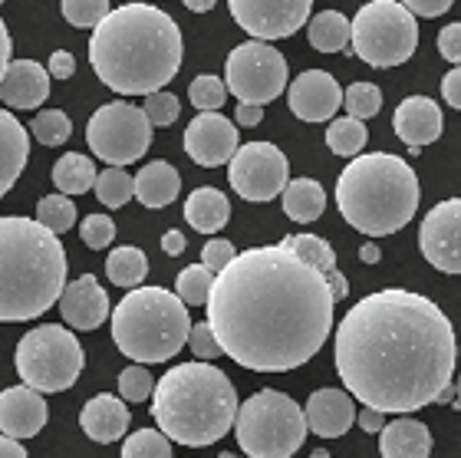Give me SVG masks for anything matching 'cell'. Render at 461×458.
Returning a JSON list of instances; mask_svg holds the SVG:
<instances>
[{
	"instance_id": "cell-1",
	"label": "cell",
	"mask_w": 461,
	"mask_h": 458,
	"mask_svg": "<svg viewBox=\"0 0 461 458\" xmlns=\"http://www.w3.org/2000/svg\"><path fill=\"white\" fill-rule=\"evenodd\" d=\"M327 274L284 244L240 251L214 277L208 326L244 370L287 372L320 353L333 330Z\"/></svg>"
},
{
	"instance_id": "cell-2",
	"label": "cell",
	"mask_w": 461,
	"mask_h": 458,
	"mask_svg": "<svg viewBox=\"0 0 461 458\" xmlns=\"http://www.w3.org/2000/svg\"><path fill=\"white\" fill-rule=\"evenodd\" d=\"M452 320L429 297L389 287L349 307L337 326L333 363L366 409L409 416L438 402L455 376Z\"/></svg>"
},
{
	"instance_id": "cell-3",
	"label": "cell",
	"mask_w": 461,
	"mask_h": 458,
	"mask_svg": "<svg viewBox=\"0 0 461 458\" xmlns=\"http://www.w3.org/2000/svg\"><path fill=\"white\" fill-rule=\"evenodd\" d=\"M182 30L152 4L115 7L89 37V63L99 83L122 96L162 93L182 69Z\"/></svg>"
},
{
	"instance_id": "cell-4",
	"label": "cell",
	"mask_w": 461,
	"mask_h": 458,
	"mask_svg": "<svg viewBox=\"0 0 461 458\" xmlns=\"http://www.w3.org/2000/svg\"><path fill=\"white\" fill-rule=\"evenodd\" d=\"M67 290V251L37 218H0V324L47 314Z\"/></svg>"
},
{
	"instance_id": "cell-5",
	"label": "cell",
	"mask_w": 461,
	"mask_h": 458,
	"mask_svg": "<svg viewBox=\"0 0 461 458\" xmlns=\"http://www.w3.org/2000/svg\"><path fill=\"white\" fill-rule=\"evenodd\" d=\"M238 389L212 363L172 366L152 392V419L168 442L204 449L224 439L238 419Z\"/></svg>"
},
{
	"instance_id": "cell-6",
	"label": "cell",
	"mask_w": 461,
	"mask_h": 458,
	"mask_svg": "<svg viewBox=\"0 0 461 458\" xmlns=\"http://www.w3.org/2000/svg\"><path fill=\"white\" fill-rule=\"evenodd\" d=\"M422 201L419 179L405 159L389 152L359 155L337 179V208L363 234L383 238L402 231Z\"/></svg>"
},
{
	"instance_id": "cell-7",
	"label": "cell",
	"mask_w": 461,
	"mask_h": 458,
	"mask_svg": "<svg viewBox=\"0 0 461 458\" xmlns=\"http://www.w3.org/2000/svg\"><path fill=\"white\" fill-rule=\"evenodd\" d=\"M113 340L122 356L135 360V366L165 363L178 356L188 334V307L165 287H139L115 304L113 310Z\"/></svg>"
},
{
	"instance_id": "cell-8",
	"label": "cell",
	"mask_w": 461,
	"mask_h": 458,
	"mask_svg": "<svg viewBox=\"0 0 461 458\" xmlns=\"http://www.w3.org/2000/svg\"><path fill=\"white\" fill-rule=\"evenodd\" d=\"M234 435L248 458H290L307 439V416L284 392L260 389L238 409Z\"/></svg>"
},
{
	"instance_id": "cell-9",
	"label": "cell",
	"mask_w": 461,
	"mask_h": 458,
	"mask_svg": "<svg viewBox=\"0 0 461 458\" xmlns=\"http://www.w3.org/2000/svg\"><path fill=\"white\" fill-rule=\"evenodd\" d=\"M14 363H17L20 382L27 389L50 396V392L69 389L79 380L86 356H83V344L73 330L59 324H43L20 336Z\"/></svg>"
},
{
	"instance_id": "cell-10",
	"label": "cell",
	"mask_w": 461,
	"mask_h": 458,
	"mask_svg": "<svg viewBox=\"0 0 461 458\" xmlns=\"http://www.w3.org/2000/svg\"><path fill=\"white\" fill-rule=\"evenodd\" d=\"M349 23H353L349 50L373 69L402 67L419 47L415 17L399 0H369Z\"/></svg>"
},
{
	"instance_id": "cell-11",
	"label": "cell",
	"mask_w": 461,
	"mask_h": 458,
	"mask_svg": "<svg viewBox=\"0 0 461 458\" xmlns=\"http://www.w3.org/2000/svg\"><path fill=\"white\" fill-rule=\"evenodd\" d=\"M86 145L93 149V155L109 162V169H125L149 152L152 123L142 113V105L115 99L93 113L86 125Z\"/></svg>"
},
{
	"instance_id": "cell-12",
	"label": "cell",
	"mask_w": 461,
	"mask_h": 458,
	"mask_svg": "<svg viewBox=\"0 0 461 458\" xmlns=\"http://www.w3.org/2000/svg\"><path fill=\"white\" fill-rule=\"evenodd\" d=\"M224 87L238 103L264 105L287 87V60L277 47L248 40L224 60Z\"/></svg>"
},
{
	"instance_id": "cell-13",
	"label": "cell",
	"mask_w": 461,
	"mask_h": 458,
	"mask_svg": "<svg viewBox=\"0 0 461 458\" xmlns=\"http://www.w3.org/2000/svg\"><path fill=\"white\" fill-rule=\"evenodd\" d=\"M228 179L240 198L270 201L290 185V162L274 142H248L228 162Z\"/></svg>"
},
{
	"instance_id": "cell-14",
	"label": "cell",
	"mask_w": 461,
	"mask_h": 458,
	"mask_svg": "<svg viewBox=\"0 0 461 458\" xmlns=\"http://www.w3.org/2000/svg\"><path fill=\"white\" fill-rule=\"evenodd\" d=\"M230 17L258 43L297 33L310 17V0H230Z\"/></svg>"
},
{
	"instance_id": "cell-15",
	"label": "cell",
	"mask_w": 461,
	"mask_h": 458,
	"mask_svg": "<svg viewBox=\"0 0 461 458\" xmlns=\"http://www.w3.org/2000/svg\"><path fill=\"white\" fill-rule=\"evenodd\" d=\"M419 248L432 268L461 274V198L438 201L422 218Z\"/></svg>"
},
{
	"instance_id": "cell-16",
	"label": "cell",
	"mask_w": 461,
	"mask_h": 458,
	"mask_svg": "<svg viewBox=\"0 0 461 458\" xmlns=\"http://www.w3.org/2000/svg\"><path fill=\"white\" fill-rule=\"evenodd\" d=\"M238 149V125L221 113H198L185 129V152L204 169H218V165L230 162Z\"/></svg>"
},
{
	"instance_id": "cell-17",
	"label": "cell",
	"mask_w": 461,
	"mask_h": 458,
	"mask_svg": "<svg viewBox=\"0 0 461 458\" xmlns=\"http://www.w3.org/2000/svg\"><path fill=\"white\" fill-rule=\"evenodd\" d=\"M287 105L303 123H333L343 105V89L327 69H307L290 83Z\"/></svg>"
},
{
	"instance_id": "cell-18",
	"label": "cell",
	"mask_w": 461,
	"mask_h": 458,
	"mask_svg": "<svg viewBox=\"0 0 461 458\" xmlns=\"http://www.w3.org/2000/svg\"><path fill=\"white\" fill-rule=\"evenodd\" d=\"M50 419V406L40 392L27 386H10L0 392V435L20 442L40 435Z\"/></svg>"
},
{
	"instance_id": "cell-19",
	"label": "cell",
	"mask_w": 461,
	"mask_h": 458,
	"mask_svg": "<svg viewBox=\"0 0 461 458\" xmlns=\"http://www.w3.org/2000/svg\"><path fill=\"white\" fill-rule=\"evenodd\" d=\"M57 307L73 330H99V324H106L109 316H113L109 297L99 287L96 274H79L73 284H67Z\"/></svg>"
},
{
	"instance_id": "cell-20",
	"label": "cell",
	"mask_w": 461,
	"mask_h": 458,
	"mask_svg": "<svg viewBox=\"0 0 461 458\" xmlns=\"http://www.w3.org/2000/svg\"><path fill=\"white\" fill-rule=\"evenodd\" d=\"M393 129L405 142V149L412 155H419L422 145L435 142V139L442 135L445 115H442V109H438V103L429 99V96H409V99H402V103L395 105Z\"/></svg>"
},
{
	"instance_id": "cell-21",
	"label": "cell",
	"mask_w": 461,
	"mask_h": 458,
	"mask_svg": "<svg viewBox=\"0 0 461 458\" xmlns=\"http://www.w3.org/2000/svg\"><path fill=\"white\" fill-rule=\"evenodd\" d=\"M50 96V73L37 60H10L0 79V103L10 109H37Z\"/></svg>"
},
{
	"instance_id": "cell-22",
	"label": "cell",
	"mask_w": 461,
	"mask_h": 458,
	"mask_svg": "<svg viewBox=\"0 0 461 458\" xmlns=\"http://www.w3.org/2000/svg\"><path fill=\"white\" fill-rule=\"evenodd\" d=\"M303 416H307V429L313 435H323V439H339L349 432V426L356 422V406L353 396L343 389H317L310 392L307 406H303Z\"/></svg>"
},
{
	"instance_id": "cell-23",
	"label": "cell",
	"mask_w": 461,
	"mask_h": 458,
	"mask_svg": "<svg viewBox=\"0 0 461 458\" xmlns=\"http://www.w3.org/2000/svg\"><path fill=\"white\" fill-rule=\"evenodd\" d=\"M129 422H132V412L125 409V402L119 396H109V392H99L93 399L83 406L79 412V426L86 432L93 442H119L129 429Z\"/></svg>"
},
{
	"instance_id": "cell-24",
	"label": "cell",
	"mask_w": 461,
	"mask_h": 458,
	"mask_svg": "<svg viewBox=\"0 0 461 458\" xmlns=\"http://www.w3.org/2000/svg\"><path fill=\"white\" fill-rule=\"evenodd\" d=\"M30 159V133L20 125L17 115L0 109V198L17 185L20 172Z\"/></svg>"
},
{
	"instance_id": "cell-25",
	"label": "cell",
	"mask_w": 461,
	"mask_h": 458,
	"mask_svg": "<svg viewBox=\"0 0 461 458\" xmlns=\"http://www.w3.org/2000/svg\"><path fill=\"white\" fill-rule=\"evenodd\" d=\"M379 452L383 458H429L432 432L425 422L399 416L395 422H385V429L379 432Z\"/></svg>"
},
{
	"instance_id": "cell-26",
	"label": "cell",
	"mask_w": 461,
	"mask_h": 458,
	"mask_svg": "<svg viewBox=\"0 0 461 458\" xmlns=\"http://www.w3.org/2000/svg\"><path fill=\"white\" fill-rule=\"evenodd\" d=\"M178 188H182V175L172 162H149L142 172L135 175V198L142 201L145 208H165L178 198Z\"/></svg>"
},
{
	"instance_id": "cell-27",
	"label": "cell",
	"mask_w": 461,
	"mask_h": 458,
	"mask_svg": "<svg viewBox=\"0 0 461 458\" xmlns=\"http://www.w3.org/2000/svg\"><path fill=\"white\" fill-rule=\"evenodd\" d=\"M185 221L202 234H218L230 221V201L218 188H194L185 201Z\"/></svg>"
},
{
	"instance_id": "cell-28",
	"label": "cell",
	"mask_w": 461,
	"mask_h": 458,
	"mask_svg": "<svg viewBox=\"0 0 461 458\" xmlns=\"http://www.w3.org/2000/svg\"><path fill=\"white\" fill-rule=\"evenodd\" d=\"M327 211V191L317 179H294L284 188V215L297 224H310Z\"/></svg>"
},
{
	"instance_id": "cell-29",
	"label": "cell",
	"mask_w": 461,
	"mask_h": 458,
	"mask_svg": "<svg viewBox=\"0 0 461 458\" xmlns=\"http://www.w3.org/2000/svg\"><path fill=\"white\" fill-rule=\"evenodd\" d=\"M349 37H353V23L339 10H323L310 20L307 40L320 53H343V50H349Z\"/></svg>"
},
{
	"instance_id": "cell-30",
	"label": "cell",
	"mask_w": 461,
	"mask_h": 458,
	"mask_svg": "<svg viewBox=\"0 0 461 458\" xmlns=\"http://www.w3.org/2000/svg\"><path fill=\"white\" fill-rule=\"evenodd\" d=\"M53 185L59 188V195H83V191L96 188V165L89 155L79 152L59 155L53 165Z\"/></svg>"
},
{
	"instance_id": "cell-31",
	"label": "cell",
	"mask_w": 461,
	"mask_h": 458,
	"mask_svg": "<svg viewBox=\"0 0 461 458\" xmlns=\"http://www.w3.org/2000/svg\"><path fill=\"white\" fill-rule=\"evenodd\" d=\"M149 274V258L142 254V248L135 244H122L115 248L106 261V277L115 287H129V290H139V284Z\"/></svg>"
},
{
	"instance_id": "cell-32",
	"label": "cell",
	"mask_w": 461,
	"mask_h": 458,
	"mask_svg": "<svg viewBox=\"0 0 461 458\" xmlns=\"http://www.w3.org/2000/svg\"><path fill=\"white\" fill-rule=\"evenodd\" d=\"M366 142H369V129H366V123H359V119H349V115H346V119H333V123L327 125L330 152L343 155V159H359Z\"/></svg>"
},
{
	"instance_id": "cell-33",
	"label": "cell",
	"mask_w": 461,
	"mask_h": 458,
	"mask_svg": "<svg viewBox=\"0 0 461 458\" xmlns=\"http://www.w3.org/2000/svg\"><path fill=\"white\" fill-rule=\"evenodd\" d=\"M280 244L287 251H294L297 258H303L307 264H313L317 270H323V274H330V270L337 268V251L330 248V241L317 238V234H287Z\"/></svg>"
},
{
	"instance_id": "cell-34",
	"label": "cell",
	"mask_w": 461,
	"mask_h": 458,
	"mask_svg": "<svg viewBox=\"0 0 461 458\" xmlns=\"http://www.w3.org/2000/svg\"><path fill=\"white\" fill-rule=\"evenodd\" d=\"M37 221L50 234H63L77 224V205L67 195H43L37 201Z\"/></svg>"
},
{
	"instance_id": "cell-35",
	"label": "cell",
	"mask_w": 461,
	"mask_h": 458,
	"mask_svg": "<svg viewBox=\"0 0 461 458\" xmlns=\"http://www.w3.org/2000/svg\"><path fill=\"white\" fill-rule=\"evenodd\" d=\"M178 290L175 297L182 300L185 307H204L208 304V297H212V287H214V274L204 264H192V268H185L178 274Z\"/></svg>"
},
{
	"instance_id": "cell-36",
	"label": "cell",
	"mask_w": 461,
	"mask_h": 458,
	"mask_svg": "<svg viewBox=\"0 0 461 458\" xmlns=\"http://www.w3.org/2000/svg\"><path fill=\"white\" fill-rule=\"evenodd\" d=\"M93 191L106 208H122L125 201L135 198V179L125 169H106V172L96 175V188Z\"/></svg>"
},
{
	"instance_id": "cell-37",
	"label": "cell",
	"mask_w": 461,
	"mask_h": 458,
	"mask_svg": "<svg viewBox=\"0 0 461 458\" xmlns=\"http://www.w3.org/2000/svg\"><path fill=\"white\" fill-rule=\"evenodd\" d=\"M30 133L37 135L40 145H63L73 135V123L63 109H43V113L33 115Z\"/></svg>"
},
{
	"instance_id": "cell-38",
	"label": "cell",
	"mask_w": 461,
	"mask_h": 458,
	"mask_svg": "<svg viewBox=\"0 0 461 458\" xmlns=\"http://www.w3.org/2000/svg\"><path fill=\"white\" fill-rule=\"evenodd\" d=\"M122 458H172V442L158 429H139L125 439Z\"/></svg>"
},
{
	"instance_id": "cell-39",
	"label": "cell",
	"mask_w": 461,
	"mask_h": 458,
	"mask_svg": "<svg viewBox=\"0 0 461 458\" xmlns=\"http://www.w3.org/2000/svg\"><path fill=\"white\" fill-rule=\"evenodd\" d=\"M343 105L349 109V119H373L379 109H383V93L375 83H353V87L343 93Z\"/></svg>"
},
{
	"instance_id": "cell-40",
	"label": "cell",
	"mask_w": 461,
	"mask_h": 458,
	"mask_svg": "<svg viewBox=\"0 0 461 458\" xmlns=\"http://www.w3.org/2000/svg\"><path fill=\"white\" fill-rule=\"evenodd\" d=\"M188 96H192V103L198 113H218L228 99V87H224V79L218 77H194L192 87H188Z\"/></svg>"
},
{
	"instance_id": "cell-41",
	"label": "cell",
	"mask_w": 461,
	"mask_h": 458,
	"mask_svg": "<svg viewBox=\"0 0 461 458\" xmlns=\"http://www.w3.org/2000/svg\"><path fill=\"white\" fill-rule=\"evenodd\" d=\"M63 17L73 23V27H83V30H96L103 20L113 14V7H109L106 0H63Z\"/></svg>"
},
{
	"instance_id": "cell-42",
	"label": "cell",
	"mask_w": 461,
	"mask_h": 458,
	"mask_svg": "<svg viewBox=\"0 0 461 458\" xmlns=\"http://www.w3.org/2000/svg\"><path fill=\"white\" fill-rule=\"evenodd\" d=\"M155 382L158 380H152V372L145 366H125L119 372V396L122 402H145L155 392Z\"/></svg>"
},
{
	"instance_id": "cell-43",
	"label": "cell",
	"mask_w": 461,
	"mask_h": 458,
	"mask_svg": "<svg viewBox=\"0 0 461 458\" xmlns=\"http://www.w3.org/2000/svg\"><path fill=\"white\" fill-rule=\"evenodd\" d=\"M79 238L93 251L109 248L115 241V221L106 218V215H89V218H83V224H79Z\"/></svg>"
},
{
	"instance_id": "cell-44",
	"label": "cell",
	"mask_w": 461,
	"mask_h": 458,
	"mask_svg": "<svg viewBox=\"0 0 461 458\" xmlns=\"http://www.w3.org/2000/svg\"><path fill=\"white\" fill-rule=\"evenodd\" d=\"M142 113L149 115V123L155 125H172L175 119H178V113H182V103H178V96L172 93H152V96H145V105H142Z\"/></svg>"
},
{
	"instance_id": "cell-45",
	"label": "cell",
	"mask_w": 461,
	"mask_h": 458,
	"mask_svg": "<svg viewBox=\"0 0 461 458\" xmlns=\"http://www.w3.org/2000/svg\"><path fill=\"white\" fill-rule=\"evenodd\" d=\"M188 346H192V353L198 356V363H208V360H214V356H224L221 344L214 340L212 326L208 324L192 326V334H188Z\"/></svg>"
},
{
	"instance_id": "cell-46",
	"label": "cell",
	"mask_w": 461,
	"mask_h": 458,
	"mask_svg": "<svg viewBox=\"0 0 461 458\" xmlns=\"http://www.w3.org/2000/svg\"><path fill=\"white\" fill-rule=\"evenodd\" d=\"M238 258V248L230 244V241H224V238H214V241H208L204 244V251H202V264L208 270H212L214 277L221 274L224 268H228L230 261Z\"/></svg>"
},
{
	"instance_id": "cell-47",
	"label": "cell",
	"mask_w": 461,
	"mask_h": 458,
	"mask_svg": "<svg viewBox=\"0 0 461 458\" xmlns=\"http://www.w3.org/2000/svg\"><path fill=\"white\" fill-rule=\"evenodd\" d=\"M438 53H442L448 63L461 67V23H448V27L438 33Z\"/></svg>"
},
{
	"instance_id": "cell-48",
	"label": "cell",
	"mask_w": 461,
	"mask_h": 458,
	"mask_svg": "<svg viewBox=\"0 0 461 458\" xmlns=\"http://www.w3.org/2000/svg\"><path fill=\"white\" fill-rule=\"evenodd\" d=\"M405 10L412 14V17H442V14H448L452 10V0H409L405 4Z\"/></svg>"
},
{
	"instance_id": "cell-49",
	"label": "cell",
	"mask_w": 461,
	"mask_h": 458,
	"mask_svg": "<svg viewBox=\"0 0 461 458\" xmlns=\"http://www.w3.org/2000/svg\"><path fill=\"white\" fill-rule=\"evenodd\" d=\"M47 73L53 79H69L73 73H77V57H73L69 50H57L47 63Z\"/></svg>"
},
{
	"instance_id": "cell-50",
	"label": "cell",
	"mask_w": 461,
	"mask_h": 458,
	"mask_svg": "<svg viewBox=\"0 0 461 458\" xmlns=\"http://www.w3.org/2000/svg\"><path fill=\"white\" fill-rule=\"evenodd\" d=\"M442 96L445 103L452 105V109H461V67L448 69L442 79Z\"/></svg>"
},
{
	"instance_id": "cell-51",
	"label": "cell",
	"mask_w": 461,
	"mask_h": 458,
	"mask_svg": "<svg viewBox=\"0 0 461 458\" xmlns=\"http://www.w3.org/2000/svg\"><path fill=\"white\" fill-rule=\"evenodd\" d=\"M356 422H359V429H363V432H383L385 429V416H383V412L366 409V406H363V412L356 416Z\"/></svg>"
},
{
	"instance_id": "cell-52",
	"label": "cell",
	"mask_w": 461,
	"mask_h": 458,
	"mask_svg": "<svg viewBox=\"0 0 461 458\" xmlns=\"http://www.w3.org/2000/svg\"><path fill=\"white\" fill-rule=\"evenodd\" d=\"M162 251L168 254V258H178V254H185V234L178 228L165 231L162 234Z\"/></svg>"
},
{
	"instance_id": "cell-53",
	"label": "cell",
	"mask_w": 461,
	"mask_h": 458,
	"mask_svg": "<svg viewBox=\"0 0 461 458\" xmlns=\"http://www.w3.org/2000/svg\"><path fill=\"white\" fill-rule=\"evenodd\" d=\"M240 125H258L264 123V105H248V103H238V113H234Z\"/></svg>"
},
{
	"instance_id": "cell-54",
	"label": "cell",
	"mask_w": 461,
	"mask_h": 458,
	"mask_svg": "<svg viewBox=\"0 0 461 458\" xmlns=\"http://www.w3.org/2000/svg\"><path fill=\"white\" fill-rule=\"evenodd\" d=\"M327 284H330V294H333V300H346V294H349V284H346V277H343V270L339 268H333L327 274Z\"/></svg>"
},
{
	"instance_id": "cell-55",
	"label": "cell",
	"mask_w": 461,
	"mask_h": 458,
	"mask_svg": "<svg viewBox=\"0 0 461 458\" xmlns=\"http://www.w3.org/2000/svg\"><path fill=\"white\" fill-rule=\"evenodd\" d=\"M10 50H14V40H10V33H7V23L0 20V79H4V73H7V67H10Z\"/></svg>"
},
{
	"instance_id": "cell-56",
	"label": "cell",
	"mask_w": 461,
	"mask_h": 458,
	"mask_svg": "<svg viewBox=\"0 0 461 458\" xmlns=\"http://www.w3.org/2000/svg\"><path fill=\"white\" fill-rule=\"evenodd\" d=\"M0 458H27V449H23L20 442L0 435Z\"/></svg>"
},
{
	"instance_id": "cell-57",
	"label": "cell",
	"mask_w": 461,
	"mask_h": 458,
	"mask_svg": "<svg viewBox=\"0 0 461 458\" xmlns=\"http://www.w3.org/2000/svg\"><path fill=\"white\" fill-rule=\"evenodd\" d=\"M379 258H383V254H379L375 244H363V248H359V261H363V264H379Z\"/></svg>"
},
{
	"instance_id": "cell-58",
	"label": "cell",
	"mask_w": 461,
	"mask_h": 458,
	"mask_svg": "<svg viewBox=\"0 0 461 458\" xmlns=\"http://www.w3.org/2000/svg\"><path fill=\"white\" fill-rule=\"evenodd\" d=\"M185 7L194 10V14H208V10H214V0H188Z\"/></svg>"
},
{
	"instance_id": "cell-59",
	"label": "cell",
	"mask_w": 461,
	"mask_h": 458,
	"mask_svg": "<svg viewBox=\"0 0 461 458\" xmlns=\"http://www.w3.org/2000/svg\"><path fill=\"white\" fill-rule=\"evenodd\" d=\"M452 399H455V389L448 386V389H445L442 396H438V402H452Z\"/></svg>"
},
{
	"instance_id": "cell-60",
	"label": "cell",
	"mask_w": 461,
	"mask_h": 458,
	"mask_svg": "<svg viewBox=\"0 0 461 458\" xmlns=\"http://www.w3.org/2000/svg\"><path fill=\"white\" fill-rule=\"evenodd\" d=\"M455 396H458V409H461V372H458V382H455Z\"/></svg>"
},
{
	"instance_id": "cell-61",
	"label": "cell",
	"mask_w": 461,
	"mask_h": 458,
	"mask_svg": "<svg viewBox=\"0 0 461 458\" xmlns=\"http://www.w3.org/2000/svg\"><path fill=\"white\" fill-rule=\"evenodd\" d=\"M310 458H333V455H330V452H313Z\"/></svg>"
},
{
	"instance_id": "cell-62",
	"label": "cell",
	"mask_w": 461,
	"mask_h": 458,
	"mask_svg": "<svg viewBox=\"0 0 461 458\" xmlns=\"http://www.w3.org/2000/svg\"><path fill=\"white\" fill-rule=\"evenodd\" d=\"M218 458H240V455H230V452H221V455H218Z\"/></svg>"
}]
</instances>
